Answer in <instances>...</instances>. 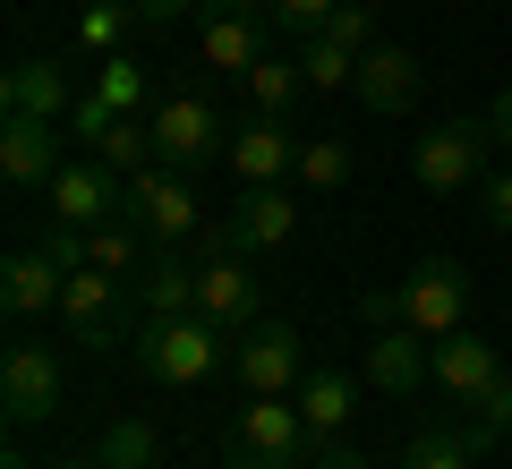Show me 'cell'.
<instances>
[{
  "label": "cell",
  "mask_w": 512,
  "mask_h": 469,
  "mask_svg": "<svg viewBox=\"0 0 512 469\" xmlns=\"http://www.w3.org/2000/svg\"><path fill=\"white\" fill-rule=\"evenodd\" d=\"M478 418H487V427H495V435H512V376H504V384H495V393H487V401H478Z\"/></svg>",
  "instance_id": "d6a6232c"
},
{
  "label": "cell",
  "mask_w": 512,
  "mask_h": 469,
  "mask_svg": "<svg viewBox=\"0 0 512 469\" xmlns=\"http://www.w3.org/2000/svg\"><path fill=\"white\" fill-rule=\"evenodd\" d=\"M495 154H504V145H495L487 120H444V128H427V137L410 145V180H419L427 197H478V180H487Z\"/></svg>",
  "instance_id": "277c9868"
},
{
  "label": "cell",
  "mask_w": 512,
  "mask_h": 469,
  "mask_svg": "<svg viewBox=\"0 0 512 469\" xmlns=\"http://www.w3.org/2000/svg\"><path fill=\"white\" fill-rule=\"evenodd\" d=\"M60 290H69V273H60V256H43V248H18L9 265H0V307L9 316H52L60 307Z\"/></svg>",
  "instance_id": "ffe728a7"
},
{
  "label": "cell",
  "mask_w": 512,
  "mask_h": 469,
  "mask_svg": "<svg viewBox=\"0 0 512 469\" xmlns=\"http://www.w3.org/2000/svg\"><path fill=\"white\" fill-rule=\"evenodd\" d=\"M128 359H137V376H146V384L188 393V384H205L222 359H231V333H214L197 307H188V316H137V342H128Z\"/></svg>",
  "instance_id": "7a4b0ae2"
},
{
  "label": "cell",
  "mask_w": 512,
  "mask_h": 469,
  "mask_svg": "<svg viewBox=\"0 0 512 469\" xmlns=\"http://www.w3.org/2000/svg\"><path fill=\"white\" fill-rule=\"evenodd\" d=\"M308 469H367V452H350V444H316Z\"/></svg>",
  "instance_id": "e575fe53"
},
{
  "label": "cell",
  "mask_w": 512,
  "mask_h": 469,
  "mask_svg": "<svg viewBox=\"0 0 512 469\" xmlns=\"http://www.w3.org/2000/svg\"><path fill=\"white\" fill-rule=\"evenodd\" d=\"M487 128H495V145H504V154H512V86H504V94H495V103H487Z\"/></svg>",
  "instance_id": "d590c367"
},
{
  "label": "cell",
  "mask_w": 512,
  "mask_h": 469,
  "mask_svg": "<svg viewBox=\"0 0 512 469\" xmlns=\"http://www.w3.org/2000/svg\"><path fill=\"white\" fill-rule=\"evenodd\" d=\"M299 128L291 120H274V111H248V120L231 128V171H239V188H282V180H299Z\"/></svg>",
  "instance_id": "30bf717a"
},
{
  "label": "cell",
  "mask_w": 512,
  "mask_h": 469,
  "mask_svg": "<svg viewBox=\"0 0 512 469\" xmlns=\"http://www.w3.org/2000/svg\"><path fill=\"white\" fill-rule=\"evenodd\" d=\"M222 461L231 469H308L316 461V427L299 418L291 393H248L239 418L222 427Z\"/></svg>",
  "instance_id": "3957f363"
},
{
  "label": "cell",
  "mask_w": 512,
  "mask_h": 469,
  "mask_svg": "<svg viewBox=\"0 0 512 469\" xmlns=\"http://www.w3.org/2000/svg\"><path fill=\"white\" fill-rule=\"evenodd\" d=\"M128 290H137L146 316H188V307H197V248H188V239H154V256L137 265Z\"/></svg>",
  "instance_id": "e0dca14e"
},
{
  "label": "cell",
  "mask_w": 512,
  "mask_h": 469,
  "mask_svg": "<svg viewBox=\"0 0 512 469\" xmlns=\"http://www.w3.org/2000/svg\"><path fill=\"white\" fill-rule=\"evenodd\" d=\"M128 214L146 222V239H197V231H205L197 180H188V171H163V163L128 171Z\"/></svg>",
  "instance_id": "7c38bea8"
},
{
  "label": "cell",
  "mask_w": 512,
  "mask_h": 469,
  "mask_svg": "<svg viewBox=\"0 0 512 469\" xmlns=\"http://www.w3.org/2000/svg\"><path fill=\"white\" fill-rule=\"evenodd\" d=\"M0 180L18 188V197H35V188L60 180V120H0Z\"/></svg>",
  "instance_id": "2e32d148"
},
{
  "label": "cell",
  "mask_w": 512,
  "mask_h": 469,
  "mask_svg": "<svg viewBox=\"0 0 512 469\" xmlns=\"http://www.w3.org/2000/svg\"><path fill=\"white\" fill-rule=\"evenodd\" d=\"M137 290L120 282V273H103V265H77L69 273V290H60V325H69V342L77 350H120V342H137Z\"/></svg>",
  "instance_id": "5b68a950"
},
{
  "label": "cell",
  "mask_w": 512,
  "mask_h": 469,
  "mask_svg": "<svg viewBox=\"0 0 512 469\" xmlns=\"http://www.w3.org/2000/svg\"><path fill=\"white\" fill-rule=\"evenodd\" d=\"M367 384H376L384 401H410L419 384H436L427 333H410V325H367Z\"/></svg>",
  "instance_id": "5bb4252c"
},
{
  "label": "cell",
  "mask_w": 512,
  "mask_h": 469,
  "mask_svg": "<svg viewBox=\"0 0 512 469\" xmlns=\"http://www.w3.org/2000/svg\"><path fill=\"white\" fill-rule=\"evenodd\" d=\"M60 393H69V376H60L52 350L9 342V359H0V410H9V427H43V418L60 410Z\"/></svg>",
  "instance_id": "8fae6325"
},
{
  "label": "cell",
  "mask_w": 512,
  "mask_h": 469,
  "mask_svg": "<svg viewBox=\"0 0 512 469\" xmlns=\"http://www.w3.org/2000/svg\"><path fill=\"white\" fill-rule=\"evenodd\" d=\"M52 469H103V452H77V461H52Z\"/></svg>",
  "instance_id": "8d00e7d4"
},
{
  "label": "cell",
  "mask_w": 512,
  "mask_h": 469,
  "mask_svg": "<svg viewBox=\"0 0 512 469\" xmlns=\"http://www.w3.org/2000/svg\"><path fill=\"white\" fill-rule=\"evenodd\" d=\"M0 103L18 111V120H69L77 94H69V69L60 60H18V69L0 77Z\"/></svg>",
  "instance_id": "44dd1931"
},
{
  "label": "cell",
  "mask_w": 512,
  "mask_h": 469,
  "mask_svg": "<svg viewBox=\"0 0 512 469\" xmlns=\"http://www.w3.org/2000/svg\"><path fill=\"white\" fill-rule=\"evenodd\" d=\"M77 9H94V0H77Z\"/></svg>",
  "instance_id": "f35d334b"
},
{
  "label": "cell",
  "mask_w": 512,
  "mask_h": 469,
  "mask_svg": "<svg viewBox=\"0 0 512 469\" xmlns=\"http://www.w3.org/2000/svg\"><path fill=\"white\" fill-rule=\"evenodd\" d=\"M94 452H103V469H154V427L146 418H111Z\"/></svg>",
  "instance_id": "484cf974"
},
{
  "label": "cell",
  "mask_w": 512,
  "mask_h": 469,
  "mask_svg": "<svg viewBox=\"0 0 512 469\" xmlns=\"http://www.w3.org/2000/svg\"><path fill=\"white\" fill-rule=\"evenodd\" d=\"M0 469H35V461H26V452H0Z\"/></svg>",
  "instance_id": "74e56055"
},
{
  "label": "cell",
  "mask_w": 512,
  "mask_h": 469,
  "mask_svg": "<svg viewBox=\"0 0 512 469\" xmlns=\"http://www.w3.org/2000/svg\"><path fill=\"white\" fill-rule=\"evenodd\" d=\"M274 9L265 0H197V60H205V77H248L256 60L274 52Z\"/></svg>",
  "instance_id": "8992f818"
},
{
  "label": "cell",
  "mask_w": 512,
  "mask_h": 469,
  "mask_svg": "<svg viewBox=\"0 0 512 469\" xmlns=\"http://www.w3.org/2000/svg\"><path fill=\"white\" fill-rule=\"evenodd\" d=\"M128 26H137V0H94V9H77V35L86 43H120Z\"/></svg>",
  "instance_id": "f546056e"
},
{
  "label": "cell",
  "mask_w": 512,
  "mask_h": 469,
  "mask_svg": "<svg viewBox=\"0 0 512 469\" xmlns=\"http://www.w3.org/2000/svg\"><path fill=\"white\" fill-rule=\"evenodd\" d=\"M197 316H205L214 333H231V342L256 325V256L231 248L222 231L197 239Z\"/></svg>",
  "instance_id": "ba28073f"
},
{
  "label": "cell",
  "mask_w": 512,
  "mask_h": 469,
  "mask_svg": "<svg viewBox=\"0 0 512 469\" xmlns=\"http://www.w3.org/2000/svg\"><path fill=\"white\" fill-rule=\"evenodd\" d=\"M299 69H308L316 94H333V86H350V77H359V52H342V43L308 35V43H299Z\"/></svg>",
  "instance_id": "4316f807"
},
{
  "label": "cell",
  "mask_w": 512,
  "mask_h": 469,
  "mask_svg": "<svg viewBox=\"0 0 512 469\" xmlns=\"http://www.w3.org/2000/svg\"><path fill=\"white\" fill-rule=\"evenodd\" d=\"M146 94H154V86H146V69H137L128 52H111L103 69H94V103H111V111H154Z\"/></svg>",
  "instance_id": "d4e9b609"
},
{
  "label": "cell",
  "mask_w": 512,
  "mask_h": 469,
  "mask_svg": "<svg viewBox=\"0 0 512 469\" xmlns=\"http://www.w3.org/2000/svg\"><path fill=\"white\" fill-rule=\"evenodd\" d=\"M291 231H299V197H291V180H282V188H248V197L231 205V222H222V239H231V248H248V256L282 248Z\"/></svg>",
  "instance_id": "ac0fdd59"
},
{
  "label": "cell",
  "mask_w": 512,
  "mask_h": 469,
  "mask_svg": "<svg viewBox=\"0 0 512 469\" xmlns=\"http://www.w3.org/2000/svg\"><path fill=\"white\" fill-rule=\"evenodd\" d=\"M239 86H248V111H274V120H291V103L308 94V69H299V60H282V52H265L248 77H239Z\"/></svg>",
  "instance_id": "cb8c5ba5"
},
{
  "label": "cell",
  "mask_w": 512,
  "mask_h": 469,
  "mask_svg": "<svg viewBox=\"0 0 512 469\" xmlns=\"http://www.w3.org/2000/svg\"><path fill=\"white\" fill-rule=\"evenodd\" d=\"M325 43H342V52H376V9L367 0H342L325 18Z\"/></svg>",
  "instance_id": "f1b7e54d"
},
{
  "label": "cell",
  "mask_w": 512,
  "mask_h": 469,
  "mask_svg": "<svg viewBox=\"0 0 512 469\" xmlns=\"http://www.w3.org/2000/svg\"><path fill=\"white\" fill-rule=\"evenodd\" d=\"M197 0H137V26H180Z\"/></svg>",
  "instance_id": "836d02e7"
},
{
  "label": "cell",
  "mask_w": 512,
  "mask_h": 469,
  "mask_svg": "<svg viewBox=\"0 0 512 469\" xmlns=\"http://www.w3.org/2000/svg\"><path fill=\"white\" fill-rule=\"evenodd\" d=\"M291 401H299V418H308V427H316V444H325V435H342L350 418H359V384H350L342 367H308Z\"/></svg>",
  "instance_id": "603a6c76"
},
{
  "label": "cell",
  "mask_w": 512,
  "mask_h": 469,
  "mask_svg": "<svg viewBox=\"0 0 512 469\" xmlns=\"http://www.w3.org/2000/svg\"><path fill=\"white\" fill-rule=\"evenodd\" d=\"M154 469H163V461H154Z\"/></svg>",
  "instance_id": "ab89813d"
},
{
  "label": "cell",
  "mask_w": 512,
  "mask_h": 469,
  "mask_svg": "<svg viewBox=\"0 0 512 469\" xmlns=\"http://www.w3.org/2000/svg\"><path fill=\"white\" fill-rule=\"evenodd\" d=\"M359 316L367 325H410V333H427V342H444V333H461V316H470V273H461V256H419L393 290H367Z\"/></svg>",
  "instance_id": "6da1fadb"
},
{
  "label": "cell",
  "mask_w": 512,
  "mask_h": 469,
  "mask_svg": "<svg viewBox=\"0 0 512 469\" xmlns=\"http://www.w3.org/2000/svg\"><path fill=\"white\" fill-rule=\"evenodd\" d=\"M231 367H239V393H299L308 342H299V325H282V316H256L231 342Z\"/></svg>",
  "instance_id": "9c48e42d"
},
{
  "label": "cell",
  "mask_w": 512,
  "mask_h": 469,
  "mask_svg": "<svg viewBox=\"0 0 512 469\" xmlns=\"http://www.w3.org/2000/svg\"><path fill=\"white\" fill-rule=\"evenodd\" d=\"M495 444V427L478 418V427H444V418H427L419 435L402 444V461L393 469H478V452Z\"/></svg>",
  "instance_id": "7402d4cb"
},
{
  "label": "cell",
  "mask_w": 512,
  "mask_h": 469,
  "mask_svg": "<svg viewBox=\"0 0 512 469\" xmlns=\"http://www.w3.org/2000/svg\"><path fill=\"white\" fill-rule=\"evenodd\" d=\"M265 9H274L282 35H325V18L342 9V0H265Z\"/></svg>",
  "instance_id": "4dcf8cb0"
},
{
  "label": "cell",
  "mask_w": 512,
  "mask_h": 469,
  "mask_svg": "<svg viewBox=\"0 0 512 469\" xmlns=\"http://www.w3.org/2000/svg\"><path fill=\"white\" fill-rule=\"evenodd\" d=\"M427 359H436V384L461 401V410H478V401H487L495 384L512 376V367H504V350H495V342H478V333H444V342H427Z\"/></svg>",
  "instance_id": "9a60e30c"
},
{
  "label": "cell",
  "mask_w": 512,
  "mask_h": 469,
  "mask_svg": "<svg viewBox=\"0 0 512 469\" xmlns=\"http://www.w3.org/2000/svg\"><path fill=\"white\" fill-rule=\"evenodd\" d=\"M350 94H359L376 120H393V111L419 103V60H410L402 43H376V52H359V77H350Z\"/></svg>",
  "instance_id": "d6986e66"
},
{
  "label": "cell",
  "mask_w": 512,
  "mask_h": 469,
  "mask_svg": "<svg viewBox=\"0 0 512 469\" xmlns=\"http://www.w3.org/2000/svg\"><path fill=\"white\" fill-rule=\"evenodd\" d=\"M146 128H154V163L163 171H188V180H197L205 163H231V120H222L205 94H163V103L146 111Z\"/></svg>",
  "instance_id": "52a82bcc"
},
{
  "label": "cell",
  "mask_w": 512,
  "mask_h": 469,
  "mask_svg": "<svg viewBox=\"0 0 512 469\" xmlns=\"http://www.w3.org/2000/svg\"><path fill=\"white\" fill-rule=\"evenodd\" d=\"M299 180H308V188H342L350 180V145L342 137H308V145H299Z\"/></svg>",
  "instance_id": "83f0119b"
},
{
  "label": "cell",
  "mask_w": 512,
  "mask_h": 469,
  "mask_svg": "<svg viewBox=\"0 0 512 469\" xmlns=\"http://www.w3.org/2000/svg\"><path fill=\"white\" fill-rule=\"evenodd\" d=\"M478 222L487 231H512V171H487L478 180Z\"/></svg>",
  "instance_id": "1f68e13d"
},
{
  "label": "cell",
  "mask_w": 512,
  "mask_h": 469,
  "mask_svg": "<svg viewBox=\"0 0 512 469\" xmlns=\"http://www.w3.org/2000/svg\"><path fill=\"white\" fill-rule=\"evenodd\" d=\"M52 197V222H77V231H94V222H111V214H128V180L111 163H60V180L43 188Z\"/></svg>",
  "instance_id": "4fadbf2b"
}]
</instances>
